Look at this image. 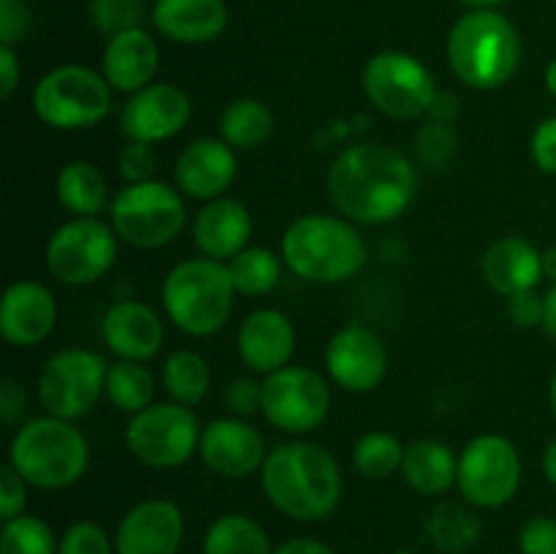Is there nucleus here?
I'll list each match as a JSON object with an SVG mask.
<instances>
[{"label": "nucleus", "mask_w": 556, "mask_h": 554, "mask_svg": "<svg viewBox=\"0 0 556 554\" xmlns=\"http://www.w3.org/2000/svg\"><path fill=\"white\" fill-rule=\"evenodd\" d=\"M331 204L353 223L383 226L407 212L416 199L418 174L405 152L386 144H353L326 174Z\"/></svg>", "instance_id": "nucleus-1"}, {"label": "nucleus", "mask_w": 556, "mask_h": 554, "mask_svg": "<svg viewBox=\"0 0 556 554\" xmlns=\"http://www.w3.org/2000/svg\"><path fill=\"white\" fill-rule=\"evenodd\" d=\"M261 483L277 511L296 521H320L342 498V473L324 445L293 440L269 451Z\"/></svg>", "instance_id": "nucleus-2"}, {"label": "nucleus", "mask_w": 556, "mask_h": 554, "mask_svg": "<svg viewBox=\"0 0 556 554\" xmlns=\"http://www.w3.org/2000/svg\"><path fill=\"white\" fill-rule=\"evenodd\" d=\"M456 79L472 90L508 85L521 65V36L514 22L494 9H472L456 20L445 43Z\"/></svg>", "instance_id": "nucleus-3"}, {"label": "nucleus", "mask_w": 556, "mask_h": 554, "mask_svg": "<svg viewBox=\"0 0 556 554\" xmlns=\"http://www.w3.org/2000/svg\"><path fill=\"white\" fill-rule=\"evenodd\" d=\"M282 261L307 282H334L358 275L367 266V242L348 217L302 215L282 234Z\"/></svg>", "instance_id": "nucleus-4"}, {"label": "nucleus", "mask_w": 556, "mask_h": 554, "mask_svg": "<svg viewBox=\"0 0 556 554\" xmlns=\"http://www.w3.org/2000/svg\"><path fill=\"white\" fill-rule=\"evenodd\" d=\"M9 462L30 487L65 489L90 467V443L74 424L47 413L16 429Z\"/></svg>", "instance_id": "nucleus-5"}, {"label": "nucleus", "mask_w": 556, "mask_h": 554, "mask_svg": "<svg viewBox=\"0 0 556 554\" xmlns=\"http://www.w3.org/2000/svg\"><path fill=\"white\" fill-rule=\"evenodd\" d=\"M233 288L228 264L215 259L179 261L163 280V307L177 329L190 337H210L226 326L233 310Z\"/></svg>", "instance_id": "nucleus-6"}, {"label": "nucleus", "mask_w": 556, "mask_h": 554, "mask_svg": "<svg viewBox=\"0 0 556 554\" xmlns=\"http://www.w3.org/2000/svg\"><path fill=\"white\" fill-rule=\"evenodd\" d=\"M33 112L54 130L92 128L112 112V85L87 65H60L38 79Z\"/></svg>", "instance_id": "nucleus-7"}, {"label": "nucleus", "mask_w": 556, "mask_h": 554, "mask_svg": "<svg viewBox=\"0 0 556 554\" xmlns=\"http://www.w3.org/2000/svg\"><path fill=\"white\" fill-rule=\"evenodd\" d=\"M185 201L161 179L125 185L109 206V221L123 242L139 250H155L174 242L185 226Z\"/></svg>", "instance_id": "nucleus-8"}, {"label": "nucleus", "mask_w": 556, "mask_h": 554, "mask_svg": "<svg viewBox=\"0 0 556 554\" xmlns=\"http://www.w3.org/2000/svg\"><path fill=\"white\" fill-rule=\"evenodd\" d=\"M201 424L193 407L161 402L134 413L125 424V445L147 467L172 470L199 451Z\"/></svg>", "instance_id": "nucleus-9"}, {"label": "nucleus", "mask_w": 556, "mask_h": 554, "mask_svg": "<svg viewBox=\"0 0 556 554\" xmlns=\"http://www.w3.org/2000/svg\"><path fill=\"white\" fill-rule=\"evenodd\" d=\"M362 87L369 103L394 119H416L432 112V103L440 92L432 71L421 60L394 49H386L367 60Z\"/></svg>", "instance_id": "nucleus-10"}, {"label": "nucleus", "mask_w": 556, "mask_h": 554, "mask_svg": "<svg viewBox=\"0 0 556 554\" xmlns=\"http://www.w3.org/2000/svg\"><path fill=\"white\" fill-rule=\"evenodd\" d=\"M106 373L109 364L101 353L65 348L43 364L38 375V400L49 416L74 421L87 416L106 391Z\"/></svg>", "instance_id": "nucleus-11"}, {"label": "nucleus", "mask_w": 556, "mask_h": 554, "mask_svg": "<svg viewBox=\"0 0 556 554\" xmlns=\"http://www.w3.org/2000/svg\"><path fill=\"white\" fill-rule=\"evenodd\" d=\"M462 498L476 508H503L519 494L521 456L503 435H478L459 454Z\"/></svg>", "instance_id": "nucleus-12"}, {"label": "nucleus", "mask_w": 556, "mask_h": 554, "mask_svg": "<svg viewBox=\"0 0 556 554\" xmlns=\"http://www.w3.org/2000/svg\"><path fill=\"white\" fill-rule=\"evenodd\" d=\"M117 261V231L98 217H71L47 242V266L65 286L98 282Z\"/></svg>", "instance_id": "nucleus-13"}, {"label": "nucleus", "mask_w": 556, "mask_h": 554, "mask_svg": "<svg viewBox=\"0 0 556 554\" xmlns=\"http://www.w3.org/2000/svg\"><path fill=\"white\" fill-rule=\"evenodd\" d=\"M261 413L271 427L288 435H304L326 421L331 407L329 383L315 369L302 364H288L266 375L261 383Z\"/></svg>", "instance_id": "nucleus-14"}, {"label": "nucleus", "mask_w": 556, "mask_h": 554, "mask_svg": "<svg viewBox=\"0 0 556 554\" xmlns=\"http://www.w3.org/2000/svg\"><path fill=\"white\" fill-rule=\"evenodd\" d=\"M193 103L182 87L172 81H152L144 90L134 92L119 112V130L128 141L157 144L182 134L190 123Z\"/></svg>", "instance_id": "nucleus-15"}, {"label": "nucleus", "mask_w": 556, "mask_h": 554, "mask_svg": "<svg viewBox=\"0 0 556 554\" xmlns=\"http://www.w3.org/2000/svg\"><path fill=\"white\" fill-rule=\"evenodd\" d=\"M326 373L340 389L367 394L389 375L386 342L367 326H342L326 345Z\"/></svg>", "instance_id": "nucleus-16"}, {"label": "nucleus", "mask_w": 556, "mask_h": 554, "mask_svg": "<svg viewBox=\"0 0 556 554\" xmlns=\"http://www.w3.org/2000/svg\"><path fill=\"white\" fill-rule=\"evenodd\" d=\"M199 454L223 478H248L266 462L264 435L239 416L215 418L201 429Z\"/></svg>", "instance_id": "nucleus-17"}, {"label": "nucleus", "mask_w": 556, "mask_h": 554, "mask_svg": "<svg viewBox=\"0 0 556 554\" xmlns=\"http://www.w3.org/2000/svg\"><path fill=\"white\" fill-rule=\"evenodd\" d=\"M185 538L182 511L172 500H144L123 516L114 536L117 554H177Z\"/></svg>", "instance_id": "nucleus-18"}, {"label": "nucleus", "mask_w": 556, "mask_h": 554, "mask_svg": "<svg viewBox=\"0 0 556 554\" xmlns=\"http://www.w3.org/2000/svg\"><path fill=\"white\" fill-rule=\"evenodd\" d=\"M58 324V302L43 282L16 280L0 299V335L14 348L47 340Z\"/></svg>", "instance_id": "nucleus-19"}, {"label": "nucleus", "mask_w": 556, "mask_h": 554, "mask_svg": "<svg viewBox=\"0 0 556 554\" xmlns=\"http://www.w3.org/2000/svg\"><path fill=\"white\" fill-rule=\"evenodd\" d=\"M174 179L185 196L215 201L237 179V150L223 139H195L179 152Z\"/></svg>", "instance_id": "nucleus-20"}, {"label": "nucleus", "mask_w": 556, "mask_h": 554, "mask_svg": "<svg viewBox=\"0 0 556 554\" xmlns=\"http://www.w3.org/2000/svg\"><path fill=\"white\" fill-rule=\"evenodd\" d=\"M237 351L253 373L266 378L291 364L293 351H296V329L280 310H255L239 326Z\"/></svg>", "instance_id": "nucleus-21"}, {"label": "nucleus", "mask_w": 556, "mask_h": 554, "mask_svg": "<svg viewBox=\"0 0 556 554\" xmlns=\"http://www.w3.org/2000/svg\"><path fill=\"white\" fill-rule=\"evenodd\" d=\"M101 337L117 358L150 362L152 356L161 353L166 329L150 304L123 299V302H114L103 315Z\"/></svg>", "instance_id": "nucleus-22"}, {"label": "nucleus", "mask_w": 556, "mask_h": 554, "mask_svg": "<svg viewBox=\"0 0 556 554\" xmlns=\"http://www.w3.org/2000/svg\"><path fill=\"white\" fill-rule=\"evenodd\" d=\"M253 234L250 210L237 199L206 201L193 221V242L201 255L228 264L233 255L242 253Z\"/></svg>", "instance_id": "nucleus-23"}, {"label": "nucleus", "mask_w": 556, "mask_h": 554, "mask_svg": "<svg viewBox=\"0 0 556 554\" xmlns=\"http://www.w3.org/2000/svg\"><path fill=\"white\" fill-rule=\"evenodd\" d=\"M157 71V43L144 27L117 33L106 41L101 58V74L119 92H139L152 85Z\"/></svg>", "instance_id": "nucleus-24"}, {"label": "nucleus", "mask_w": 556, "mask_h": 554, "mask_svg": "<svg viewBox=\"0 0 556 554\" xmlns=\"http://www.w3.org/2000/svg\"><path fill=\"white\" fill-rule=\"evenodd\" d=\"M152 25L177 43H210L226 30L228 9L223 0H155Z\"/></svg>", "instance_id": "nucleus-25"}, {"label": "nucleus", "mask_w": 556, "mask_h": 554, "mask_svg": "<svg viewBox=\"0 0 556 554\" xmlns=\"http://www.w3.org/2000/svg\"><path fill=\"white\" fill-rule=\"evenodd\" d=\"M483 277L503 297L535 291L543 280V253L521 237H503L483 255Z\"/></svg>", "instance_id": "nucleus-26"}, {"label": "nucleus", "mask_w": 556, "mask_h": 554, "mask_svg": "<svg viewBox=\"0 0 556 554\" xmlns=\"http://www.w3.org/2000/svg\"><path fill=\"white\" fill-rule=\"evenodd\" d=\"M400 473L407 487L416 489L418 494H443L456 483L459 459H456L454 449L443 440L421 438L405 445V459H402Z\"/></svg>", "instance_id": "nucleus-27"}, {"label": "nucleus", "mask_w": 556, "mask_h": 554, "mask_svg": "<svg viewBox=\"0 0 556 554\" xmlns=\"http://www.w3.org/2000/svg\"><path fill=\"white\" fill-rule=\"evenodd\" d=\"M54 196L74 217H98L109 204V182L96 163L71 161L58 172Z\"/></svg>", "instance_id": "nucleus-28"}, {"label": "nucleus", "mask_w": 556, "mask_h": 554, "mask_svg": "<svg viewBox=\"0 0 556 554\" xmlns=\"http://www.w3.org/2000/svg\"><path fill=\"white\" fill-rule=\"evenodd\" d=\"M275 130V114L258 98H237L220 117V139L233 150H255Z\"/></svg>", "instance_id": "nucleus-29"}, {"label": "nucleus", "mask_w": 556, "mask_h": 554, "mask_svg": "<svg viewBox=\"0 0 556 554\" xmlns=\"http://www.w3.org/2000/svg\"><path fill=\"white\" fill-rule=\"evenodd\" d=\"M161 378L174 402L193 407L210 394L212 369L201 353L182 348V351H174L172 356L163 362Z\"/></svg>", "instance_id": "nucleus-30"}, {"label": "nucleus", "mask_w": 556, "mask_h": 554, "mask_svg": "<svg viewBox=\"0 0 556 554\" xmlns=\"http://www.w3.org/2000/svg\"><path fill=\"white\" fill-rule=\"evenodd\" d=\"M117 411L134 413L144 411L152 405V396H155V375L147 367L144 362H128V358H117L114 364H109L106 373V391Z\"/></svg>", "instance_id": "nucleus-31"}, {"label": "nucleus", "mask_w": 556, "mask_h": 554, "mask_svg": "<svg viewBox=\"0 0 556 554\" xmlns=\"http://www.w3.org/2000/svg\"><path fill=\"white\" fill-rule=\"evenodd\" d=\"M204 554H275L269 536L244 514H226L212 521L204 536Z\"/></svg>", "instance_id": "nucleus-32"}, {"label": "nucleus", "mask_w": 556, "mask_h": 554, "mask_svg": "<svg viewBox=\"0 0 556 554\" xmlns=\"http://www.w3.org/2000/svg\"><path fill=\"white\" fill-rule=\"evenodd\" d=\"M282 264L286 261L269 248H244L242 253L228 261V272L237 293L244 297H264L275 291L282 277Z\"/></svg>", "instance_id": "nucleus-33"}, {"label": "nucleus", "mask_w": 556, "mask_h": 554, "mask_svg": "<svg viewBox=\"0 0 556 554\" xmlns=\"http://www.w3.org/2000/svg\"><path fill=\"white\" fill-rule=\"evenodd\" d=\"M402 459H405V445L383 429H372V432L362 435L353 445V465L362 476L367 478H389L391 473L402 470Z\"/></svg>", "instance_id": "nucleus-34"}, {"label": "nucleus", "mask_w": 556, "mask_h": 554, "mask_svg": "<svg viewBox=\"0 0 556 554\" xmlns=\"http://www.w3.org/2000/svg\"><path fill=\"white\" fill-rule=\"evenodd\" d=\"M0 554H58L52 530L38 516H16L3 521L0 530Z\"/></svg>", "instance_id": "nucleus-35"}, {"label": "nucleus", "mask_w": 556, "mask_h": 554, "mask_svg": "<svg viewBox=\"0 0 556 554\" xmlns=\"http://www.w3.org/2000/svg\"><path fill=\"white\" fill-rule=\"evenodd\" d=\"M481 532V525L459 505H440L429 516V536L445 552H465Z\"/></svg>", "instance_id": "nucleus-36"}, {"label": "nucleus", "mask_w": 556, "mask_h": 554, "mask_svg": "<svg viewBox=\"0 0 556 554\" xmlns=\"http://www.w3.org/2000/svg\"><path fill=\"white\" fill-rule=\"evenodd\" d=\"M90 20L109 38L134 30L144 20V0H90Z\"/></svg>", "instance_id": "nucleus-37"}, {"label": "nucleus", "mask_w": 556, "mask_h": 554, "mask_svg": "<svg viewBox=\"0 0 556 554\" xmlns=\"http://www.w3.org/2000/svg\"><path fill=\"white\" fill-rule=\"evenodd\" d=\"M416 152L427 166L443 168L456 152V134L448 128V123L424 125L416 136Z\"/></svg>", "instance_id": "nucleus-38"}, {"label": "nucleus", "mask_w": 556, "mask_h": 554, "mask_svg": "<svg viewBox=\"0 0 556 554\" xmlns=\"http://www.w3.org/2000/svg\"><path fill=\"white\" fill-rule=\"evenodd\" d=\"M58 554H114V546L96 521H76L60 538Z\"/></svg>", "instance_id": "nucleus-39"}, {"label": "nucleus", "mask_w": 556, "mask_h": 554, "mask_svg": "<svg viewBox=\"0 0 556 554\" xmlns=\"http://www.w3.org/2000/svg\"><path fill=\"white\" fill-rule=\"evenodd\" d=\"M117 168H119V177H123L128 185L155 179V168H157L155 150H152V144H144V141H128V144L123 147V152H119Z\"/></svg>", "instance_id": "nucleus-40"}, {"label": "nucleus", "mask_w": 556, "mask_h": 554, "mask_svg": "<svg viewBox=\"0 0 556 554\" xmlns=\"http://www.w3.org/2000/svg\"><path fill=\"white\" fill-rule=\"evenodd\" d=\"M27 503V481L16 473L11 462L0 467V519L9 521L22 516Z\"/></svg>", "instance_id": "nucleus-41"}, {"label": "nucleus", "mask_w": 556, "mask_h": 554, "mask_svg": "<svg viewBox=\"0 0 556 554\" xmlns=\"http://www.w3.org/2000/svg\"><path fill=\"white\" fill-rule=\"evenodd\" d=\"M33 16L25 0H0V43L14 47L30 33Z\"/></svg>", "instance_id": "nucleus-42"}, {"label": "nucleus", "mask_w": 556, "mask_h": 554, "mask_svg": "<svg viewBox=\"0 0 556 554\" xmlns=\"http://www.w3.org/2000/svg\"><path fill=\"white\" fill-rule=\"evenodd\" d=\"M521 554H556V519L532 516L519 532Z\"/></svg>", "instance_id": "nucleus-43"}, {"label": "nucleus", "mask_w": 556, "mask_h": 554, "mask_svg": "<svg viewBox=\"0 0 556 554\" xmlns=\"http://www.w3.org/2000/svg\"><path fill=\"white\" fill-rule=\"evenodd\" d=\"M532 161L543 174H556V114L543 117L532 134Z\"/></svg>", "instance_id": "nucleus-44"}, {"label": "nucleus", "mask_w": 556, "mask_h": 554, "mask_svg": "<svg viewBox=\"0 0 556 554\" xmlns=\"http://www.w3.org/2000/svg\"><path fill=\"white\" fill-rule=\"evenodd\" d=\"M508 315L516 326L521 329H535L543 326V315H546V297L538 291H521L508 299Z\"/></svg>", "instance_id": "nucleus-45"}, {"label": "nucleus", "mask_w": 556, "mask_h": 554, "mask_svg": "<svg viewBox=\"0 0 556 554\" xmlns=\"http://www.w3.org/2000/svg\"><path fill=\"white\" fill-rule=\"evenodd\" d=\"M261 394H264V389H261L258 380H253V378L231 380V383L226 386L228 411L237 413L239 418L250 416V413L261 411Z\"/></svg>", "instance_id": "nucleus-46"}, {"label": "nucleus", "mask_w": 556, "mask_h": 554, "mask_svg": "<svg viewBox=\"0 0 556 554\" xmlns=\"http://www.w3.org/2000/svg\"><path fill=\"white\" fill-rule=\"evenodd\" d=\"M20 58H16L14 47H3L0 43V98L9 101L14 96L16 85H20Z\"/></svg>", "instance_id": "nucleus-47"}, {"label": "nucleus", "mask_w": 556, "mask_h": 554, "mask_svg": "<svg viewBox=\"0 0 556 554\" xmlns=\"http://www.w3.org/2000/svg\"><path fill=\"white\" fill-rule=\"evenodd\" d=\"M27 411V396L14 380H3L0 386V416L5 424H14Z\"/></svg>", "instance_id": "nucleus-48"}, {"label": "nucleus", "mask_w": 556, "mask_h": 554, "mask_svg": "<svg viewBox=\"0 0 556 554\" xmlns=\"http://www.w3.org/2000/svg\"><path fill=\"white\" fill-rule=\"evenodd\" d=\"M275 554H334L331 546H326L324 541H315V538H293L286 541L280 549H275Z\"/></svg>", "instance_id": "nucleus-49"}, {"label": "nucleus", "mask_w": 556, "mask_h": 554, "mask_svg": "<svg viewBox=\"0 0 556 554\" xmlns=\"http://www.w3.org/2000/svg\"><path fill=\"white\" fill-rule=\"evenodd\" d=\"M456 112H459V101L451 92H438L429 114H434V123H451Z\"/></svg>", "instance_id": "nucleus-50"}, {"label": "nucleus", "mask_w": 556, "mask_h": 554, "mask_svg": "<svg viewBox=\"0 0 556 554\" xmlns=\"http://www.w3.org/2000/svg\"><path fill=\"white\" fill-rule=\"evenodd\" d=\"M546 315H543V331H546L548 337H554L556 340V282H552V288H548L546 293Z\"/></svg>", "instance_id": "nucleus-51"}, {"label": "nucleus", "mask_w": 556, "mask_h": 554, "mask_svg": "<svg viewBox=\"0 0 556 554\" xmlns=\"http://www.w3.org/2000/svg\"><path fill=\"white\" fill-rule=\"evenodd\" d=\"M543 473H546L548 483L556 487V438L546 445V451H543Z\"/></svg>", "instance_id": "nucleus-52"}, {"label": "nucleus", "mask_w": 556, "mask_h": 554, "mask_svg": "<svg viewBox=\"0 0 556 554\" xmlns=\"http://www.w3.org/2000/svg\"><path fill=\"white\" fill-rule=\"evenodd\" d=\"M543 277L556 282V244L554 248L543 250Z\"/></svg>", "instance_id": "nucleus-53"}, {"label": "nucleus", "mask_w": 556, "mask_h": 554, "mask_svg": "<svg viewBox=\"0 0 556 554\" xmlns=\"http://www.w3.org/2000/svg\"><path fill=\"white\" fill-rule=\"evenodd\" d=\"M546 90L556 98V54L548 60V65H546Z\"/></svg>", "instance_id": "nucleus-54"}, {"label": "nucleus", "mask_w": 556, "mask_h": 554, "mask_svg": "<svg viewBox=\"0 0 556 554\" xmlns=\"http://www.w3.org/2000/svg\"><path fill=\"white\" fill-rule=\"evenodd\" d=\"M465 5H470V9H494L497 3H503V0H462Z\"/></svg>", "instance_id": "nucleus-55"}, {"label": "nucleus", "mask_w": 556, "mask_h": 554, "mask_svg": "<svg viewBox=\"0 0 556 554\" xmlns=\"http://www.w3.org/2000/svg\"><path fill=\"white\" fill-rule=\"evenodd\" d=\"M548 402H552V413H554V418H556V367H554V373H552V383H548Z\"/></svg>", "instance_id": "nucleus-56"}]
</instances>
